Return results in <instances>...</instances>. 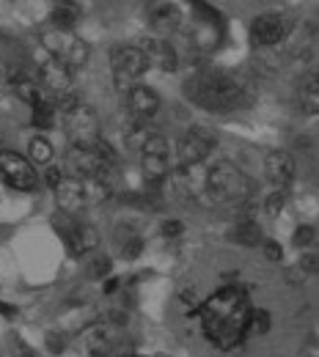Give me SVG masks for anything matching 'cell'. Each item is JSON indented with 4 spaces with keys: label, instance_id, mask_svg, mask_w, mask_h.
<instances>
[{
    "label": "cell",
    "instance_id": "6da1fadb",
    "mask_svg": "<svg viewBox=\"0 0 319 357\" xmlns=\"http://www.w3.org/2000/svg\"><path fill=\"white\" fill-rule=\"evenodd\" d=\"M251 300L248 291L239 286H223L212 297H207L198 305L204 335L218 347V349H234L242 344L248 335V319H251Z\"/></svg>",
    "mask_w": 319,
    "mask_h": 357
},
{
    "label": "cell",
    "instance_id": "7a4b0ae2",
    "mask_svg": "<svg viewBox=\"0 0 319 357\" xmlns=\"http://www.w3.org/2000/svg\"><path fill=\"white\" fill-rule=\"evenodd\" d=\"M184 91L207 110H231L242 102V86L226 72H198L187 80Z\"/></svg>",
    "mask_w": 319,
    "mask_h": 357
},
{
    "label": "cell",
    "instance_id": "3957f363",
    "mask_svg": "<svg viewBox=\"0 0 319 357\" xmlns=\"http://www.w3.org/2000/svg\"><path fill=\"white\" fill-rule=\"evenodd\" d=\"M52 192H55V204L66 215H77V212H86L91 206H102L113 195V190H110V184L105 178L77 176H64V181Z\"/></svg>",
    "mask_w": 319,
    "mask_h": 357
},
{
    "label": "cell",
    "instance_id": "277c9868",
    "mask_svg": "<svg viewBox=\"0 0 319 357\" xmlns=\"http://www.w3.org/2000/svg\"><path fill=\"white\" fill-rule=\"evenodd\" d=\"M204 184H207V192L223 204H245L251 198V181L248 176L231 165L226 160H218L215 165L207 168L204 174Z\"/></svg>",
    "mask_w": 319,
    "mask_h": 357
},
{
    "label": "cell",
    "instance_id": "5b68a950",
    "mask_svg": "<svg viewBox=\"0 0 319 357\" xmlns=\"http://www.w3.org/2000/svg\"><path fill=\"white\" fill-rule=\"evenodd\" d=\"M42 45H45L47 55L55 58L58 63H64L69 72L72 69H83L86 61H89V45L75 31L50 28V31L42 33Z\"/></svg>",
    "mask_w": 319,
    "mask_h": 357
},
{
    "label": "cell",
    "instance_id": "8992f818",
    "mask_svg": "<svg viewBox=\"0 0 319 357\" xmlns=\"http://www.w3.org/2000/svg\"><path fill=\"white\" fill-rule=\"evenodd\" d=\"M52 225H55L58 236L64 239V245L69 248V256H75V259H80V256H86V253L99 248L96 228L91 223H86V220H77L75 215L61 212V215L52 218Z\"/></svg>",
    "mask_w": 319,
    "mask_h": 357
},
{
    "label": "cell",
    "instance_id": "52a82bcc",
    "mask_svg": "<svg viewBox=\"0 0 319 357\" xmlns=\"http://www.w3.org/2000/svg\"><path fill=\"white\" fill-rule=\"evenodd\" d=\"M64 132L69 135L72 146L80 149H94L102 137H99V116L89 105H77L75 110L64 113Z\"/></svg>",
    "mask_w": 319,
    "mask_h": 357
},
{
    "label": "cell",
    "instance_id": "ba28073f",
    "mask_svg": "<svg viewBox=\"0 0 319 357\" xmlns=\"http://www.w3.org/2000/svg\"><path fill=\"white\" fill-rule=\"evenodd\" d=\"M218 146V137L204 130V127H193L179 137L177 143V157H179V165L190 168V165H204V160L215 151Z\"/></svg>",
    "mask_w": 319,
    "mask_h": 357
},
{
    "label": "cell",
    "instance_id": "9c48e42d",
    "mask_svg": "<svg viewBox=\"0 0 319 357\" xmlns=\"http://www.w3.org/2000/svg\"><path fill=\"white\" fill-rule=\"evenodd\" d=\"M0 176L6 178L14 190H22V192L36 190V187H39V181H42L31 160H25L22 154L8 151V149H3V151H0Z\"/></svg>",
    "mask_w": 319,
    "mask_h": 357
},
{
    "label": "cell",
    "instance_id": "30bf717a",
    "mask_svg": "<svg viewBox=\"0 0 319 357\" xmlns=\"http://www.w3.org/2000/svg\"><path fill=\"white\" fill-rule=\"evenodd\" d=\"M77 338L89 357H107L119 347V327L113 321H91L77 333Z\"/></svg>",
    "mask_w": 319,
    "mask_h": 357
},
{
    "label": "cell",
    "instance_id": "8fae6325",
    "mask_svg": "<svg viewBox=\"0 0 319 357\" xmlns=\"http://www.w3.org/2000/svg\"><path fill=\"white\" fill-rule=\"evenodd\" d=\"M110 63H113V77H116V86L121 89H130V83L138 80L149 66H146V58H143V50L138 45H121L110 52Z\"/></svg>",
    "mask_w": 319,
    "mask_h": 357
},
{
    "label": "cell",
    "instance_id": "7c38bea8",
    "mask_svg": "<svg viewBox=\"0 0 319 357\" xmlns=\"http://www.w3.org/2000/svg\"><path fill=\"white\" fill-rule=\"evenodd\" d=\"M286 20L281 14H262L251 22V42L253 47H275L286 36Z\"/></svg>",
    "mask_w": 319,
    "mask_h": 357
},
{
    "label": "cell",
    "instance_id": "4fadbf2b",
    "mask_svg": "<svg viewBox=\"0 0 319 357\" xmlns=\"http://www.w3.org/2000/svg\"><path fill=\"white\" fill-rule=\"evenodd\" d=\"M39 77H42V89L50 96H58V93L72 91V72L64 63H58L55 58H50V55L39 63Z\"/></svg>",
    "mask_w": 319,
    "mask_h": 357
},
{
    "label": "cell",
    "instance_id": "5bb4252c",
    "mask_svg": "<svg viewBox=\"0 0 319 357\" xmlns=\"http://www.w3.org/2000/svg\"><path fill=\"white\" fill-rule=\"evenodd\" d=\"M138 47L143 50V58H146L149 69H160V72H174L177 69V50L165 39H143Z\"/></svg>",
    "mask_w": 319,
    "mask_h": 357
},
{
    "label": "cell",
    "instance_id": "9a60e30c",
    "mask_svg": "<svg viewBox=\"0 0 319 357\" xmlns=\"http://www.w3.org/2000/svg\"><path fill=\"white\" fill-rule=\"evenodd\" d=\"M127 110L138 121H149L160 110V93L154 89H146V86H133L127 91Z\"/></svg>",
    "mask_w": 319,
    "mask_h": 357
},
{
    "label": "cell",
    "instance_id": "2e32d148",
    "mask_svg": "<svg viewBox=\"0 0 319 357\" xmlns=\"http://www.w3.org/2000/svg\"><path fill=\"white\" fill-rule=\"evenodd\" d=\"M295 171H297V165H295V157H292L289 151H270V154H267L265 174H267V178L273 181L278 190H286V187L292 184Z\"/></svg>",
    "mask_w": 319,
    "mask_h": 357
},
{
    "label": "cell",
    "instance_id": "e0dca14e",
    "mask_svg": "<svg viewBox=\"0 0 319 357\" xmlns=\"http://www.w3.org/2000/svg\"><path fill=\"white\" fill-rule=\"evenodd\" d=\"M179 20H182V11L174 3H154V6H149V25L154 31H160V33L177 31Z\"/></svg>",
    "mask_w": 319,
    "mask_h": 357
},
{
    "label": "cell",
    "instance_id": "ac0fdd59",
    "mask_svg": "<svg viewBox=\"0 0 319 357\" xmlns=\"http://www.w3.org/2000/svg\"><path fill=\"white\" fill-rule=\"evenodd\" d=\"M140 168H143V176L149 184H163L165 178L171 176V157H154V154H143L140 160Z\"/></svg>",
    "mask_w": 319,
    "mask_h": 357
},
{
    "label": "cell",
    "instance_id": "d6986e66",
    "mask_svg": "<svg viewBox=\"0 0 319 357\" xmlns=\"http://www.w3.org/2000/svg\"><path fill=\"white\" fill-rule=\"evenodd\" d=\"M77 20H80V8H77L75 3H61V6H55L52 14H50L52 28H58V31H72V28L77 25Z\"/></svg>",
    "mask_w": 319,
    "mask_h": 357
},
{
    "label": "cell",
    "instance_id": "ffe728a7",
    "mask_svg": "<svg viewBox=\"0 0 319 357\" xmlns=\"http://www.w3.org/2000/svg\"><path fill=\"white\" fill-rule=\"evenodd\" d=\"M300 107L306 110V113H317L319 110V77L317 75H311L306 83H303V89H300Z\"/></svg>",
    "mask_w": 319,
    "mask_h": 357
},
{
    "label": "cell",
    "instance_id": "44dd1931",
    "mask_svg": "<svg viewBox=\"0 0 319 357\" xmlns=\"http://www.w3.org/2000/svg\"><path fill=\"white\" fill-rule=\"evenodd\" d=\"M28 154H31V162H36V165H50V160H52V146H50L47 137L36 135V137L28 143Z\"/></svg>",
    "mask_w": 319,
    "mask_h": 357
},
{
    "label": "cell",
    "instance_id": "7402d4cb",
    "mask_svg": "<svg viewBox=\"0 0 319 357\" xmlns=\"http://www.w3.org/2000/svg\"><path fill=\"white\" fill-rule=\"evenodd\" d=\"M237 239L245 248H256V245H262V228L253 223V220H239V225H237Z\"/></svg>",
    "mask_w": 319,
    "mask_h": 357
},
{
    "label": "cell",
    "instance_id": "603a6c76",
    "mask_svg": "<svg viewBox=\"0 0 319 357\" xmlns=\"http://www.w3.org/2000/svg\"><path fill=\"white\" fill-rule=\"evenodd\" d=\"M58 121V110L52 107V102H42L34 107V127L36 130H52Z\"/></svg>",
    "mask_w": 319,
    "mask_h": 357
},
{
    "label": "cell",
    "instance_id": "cb8c5ba5",
    "mask_svg": "<svg viewBox=\"0 0 319 357\" xmlns=\"http://www.w3.org/2000/svg\"><path fill=\"white\" fill-rule=\"evenodd\" d=\"M140 253H143V236H138V234L130 231V236H124V239H121V259L135 261Z\"/></svg>",
    "mask_w": 319,
    "mask_h": 357
},
{
    "label": "cell",
    "instance_id": "d4e9b609",
    "mask_svg": "<svg viewBox=\"0 0 319 357\" xmlns=\"http://www.w3.org/2000/svg\"><path fill=\"white\" fill-rule=\"evenodd\" d=\"M270 330V313L267 311H251V319H248V333L253 335H265Z\"/></svg>",
    "mask_w": 319,
    "mask_h": 357
},
{
    "label": "cell",
    "instance_id": "484cf974",
    "mask_svg": "<svg viewBox=\"0 0 319 357\" xmlns=\"http://www.w3.org/2000/svg\"><path fill=\"white\" fill-rule=\"evenodd\" d=\"M286 201H289V198H286V190H275V192L267 195V201H265V212L273 215V218L281 215V212L286 209Z\"/></svg>",
    "mask_w": 319,
    "mask_h": 357
},
{
    "label": "cell",
    "instance_id": "4316f807",
    "mask_svg": "<svg viewBox=\"0 0 319 357\" xmlns=\"http://www.w3.org/2000/svg\"><path fill=\"white\" fill-rule=\"evenodd\" d=\"M110 267H113V261L107 256H96L91 264H89V278L105 280V278H110Z\"/></svg>",
    "mask_w": 319,
    "mask_h": 357
},
{
    "label": "cell",
    "instance_id": "83f0119b",
    "mask_svg": "<svg viewBox=\"0 0 319 357\" xmlns=\"http://www.w3.org/2000/svg\"><path fill=\"white\" fill-rule=\"evenodd\" d=\"M314 236H317V228L314 225H300L297 231H295V248H309L311 242H314Z\"/></svg>",
    "mask_w": 319,
    "mask_h": 357
},
{
    "label": "cell",
    "instance_id": "f1b7e54d",
    "mask_svg": "<svg viewBox=\"0 0 319 357\" xmlns=\"http://www.w3.org/2000/svg\"><path fill=\"white\" fill-rule=\"evenodd\" d=\"M184 234V223L182 220H165L163 223V236H168V239H177V236H182Z\"/></svg>",
    "mask_w": 319,
    "mask_h": 357
},
{
    "label": "cell",
    "instance_id": "f546056e",
    "mask_svg": "<svg viewBox=\"0 0 319 357\" xmlns=\"http://www.w3.org/2000/svg\"><path fill=\"white\" fill-rule=\"evenodd\" d=\"M265 256H267L270 261H281V259H283V248H281L278 242H273V239H267V242H265Z\"/></svg>",
    "mask_w": 319,
    "mask_h": 357
},
{
    "label": "cell",
    "instance_id": "4dcf8cb0",
    "mask_svg": "<svg viewBox=\"0 0 319 357\" xmlns=\"http://www.w3.org/2000/svg\"><path fill=\"white\" fill-rule=\"evenodd\" d=\"M45 181H47V187H52V190H55V187L64 181V171H58V168H47Z\"/></svg>",
    "mask_w": 319,
    "mask_h": 357
},
{
    "label": "cell",
    "instance_id": "1f68e13d",
    "mask_svg": "<svg viewBox=\"0 0 319 357\" xmlns=\"http://www.w3.org/2000/svg\"><path fill=\"white\" fill-rule=\"evenodd\" d=\"M297 269H300L303 275H306V272H309V275H311V272H317V256H303V259H300V264H297Z\"/></svg>",
    "mask_w": 319,
    "mask_h": 357
},
{
    "label": "cell",
    "instance_id": "d6a6232c",
    "mask_svg": "<svg viewBox=\"0 0 319 357\" xmlns=\"http://www.w3.org/2000/svg\"><path fill=\"white\" fill-rule=\"evenodd\" d=\"M14 349H17V352H22V357H36V352H34L22 338H14Z\"/></svg>",
    "mask_w": 319,
    "mask_h": 357
},
{
    "label": "cell",
    "instance_id": "836d02e7",
    "mask_svg": "<svg viewBox=\"0 0 319 357\" xmlns=\"http://www.w3.org/2000/svg\"><path fill=\"white\" fill-rule=\"evenodd\" d=\"M20 313L17 305H11V303H0V316H6V319H14Z\"/></svg>",
    "mask_w": 319,
    "mask_h": 357
},
{
    "label": "cell",
    "instance_id": "e575fe53",
    "mask_svg": "<svg viewBox=\"0 0 319 357\" xmlns=\"http://www.w3.org/2000/svg\"><path fill=\"white\" fill-rule=\"evenodd\" d=\"M119 283H121L119 278H105V294H113L119 289Z\"/></svg>",
    "mask_w": 319,
    "mask_h": 357
},
{
    "label": "cell",
    "instance_id": "d590c367",
    "mask_svg": "<svg viewBox=\"0 0 319 357\" xmlns=\"http://www.w3.org/2000/svg\"><path fill=\"white\" fill-rule=\"evenodd\" d=\"M135 357H151V355H135Z\"/></svg>",
    "mask_w": 319,
    "mask_h": 357
}]
</instances>
